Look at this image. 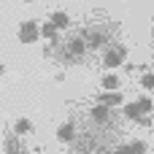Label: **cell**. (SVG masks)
<instances>
[{"label": "cell", "mask_w": 154, "mask_h": 154, "mask_svg": "<svg viewBox=\"0 0 154 154\" xmlns=\"http://www.w3.org/2000/svg\"><path fill=\"white\" fill-rule=\"evenodd\" d=\"M38 35H41V27H38V22H35V19L22 22V27H19V41H22V43H35V41H38Z\"/></svg>", "instance_id": "1"}, {"label": "cell", "mask_w": 154, "mask_h": 154, "mask_svg": "<svg viewBox=\"0 0 154 154\" xmlns=\"http://www.w3.org/2000/svg\"><path fill=\"white\" fill-rule=\"evenodd\" d=\"M125 54H127V49H125V46H111V49H106V54H103V65H106L108 70H114V68H119V65H122Z\"/></svg>", "instance_id": "2"}, {"label": "cell", "mask_w": 154, "mask_h": 154, "mask_svg": "<svg viewBox=\"0 0 154 154\" xmlns=\"http://www.w3.org/2000/svg\"><path fill=\"white\" fill-rule=\"evenodd\" d=\"M92 119H95L97 125H106V122L111 119V106H106V103H97V106L92 108Z\"/></svg>", "instance_id": "3"}, {"label": "cell", "mask_w": 154, "mask_h": 154, "mask_svg": "<svg viewBox=\"0 0 154 154\" xmlns=\"http://www.w3.org/2000/svg\"><path fill=\"white\" fill-rule=\"evenodd\" d=\"M73 138H76V127H73V122H65V125H60V127H57V141L70 143Z\"/></svg>", "instance_id": "4"}, {"label": "cell", "mask_w": 154, "mask_h": 154, "mask_svg": "<svg viewBox=\"0 0 154 154\" xmlns=\"http://www.w3.org/2000/svg\"><path fill=\"white\" fill-rule=\"evenodd\" d=\"M87 49H89V46H87V41L73 38V41H70V46H68V54H70V60H79V57H81Z\"/></svg>", "instance_id": "5"}, {"label": "cell", "mask_w": 154, "mask_h": 154, "mask_svg": "<svg viewBox=\"0 0 154 154\" xmlns=\"http://www.w3.org/2000/svg\"><path fill=\"white\" fill-rule=\"evenodd\" d=\"M116 154H146V143L143 141H133V143H125V146H119Z\"/></svg>", "instance_id": "6"}, {"label": "cell", "mask_w": 154, "mask_h": 154, "mask_svg": "<svg viewBox=\"0 0 154 154\" xmlns=\"http://www.w3.org/2000/svg\"><path fill=\"white\" fill-rule=\"evenodd\" d=\"M103 43H106V35L100 30H87V46L89 49H100Z\"/></svg>", "instance_id": "7"}, {"label": "cell", "mask_w": 154, "mask_h": 154, "mask_svg": "<svg viewBox=\"0 0 154 154\" xmlns=\"http://www.w3.org/2000/svg\"><path fill=\"white\" fill-rule=\"evenodd\" d=\"M49 22H51V24H54L57 30H68V24H70V16H68L65 11H54Z\"/></svg>", "instance_id": "8"}, {"label": "cell", "mask_w": 154, "mask_h": 154, "mask_svg": "<svg viewBox=\"0 0 154 154\" xmlns=\"http://www.w3.org/2000/svg\"><path fill=\"white\" fill-rule=\"evenodd\" d=\"M125 116H127V119H133V122H141V119H143V111H141L138 100H135V103H127V106H125Z\"/></svg>", "instance_id": "9"}, {"label": "cell", "mask_w": 154, "mask_h": 154, "mask_svg": "<svg viewBox=\"0 0 154 154\" xmlns=\"http://www.w3.org/2000/svg\"><path fill=\"white\" fill-rule=\"evenodd\" d=\"M103 103H106V106H122V103H125V95H122L119 89L106 92V95H103Z\"/></svg>", "instance_id": "10"}, {"label": "cell", "mask_w": 154, "mask_h": 154, "mask_svg": "<svg viewBox=\"0 0 154 154\" xmlns=\"http://www.w3.org/2000/svg\"><path fill=\"white\" fill-rule=\"evenodd\" d=\"M14 133H16V135H30V133H32V122H30V119H24V116H22V119H16Z\"/></svg>", "instance_id": "11"}, {"label": "cell", "mask_w": 154, "mask_h": 154, "mask_svg": "<svg viewBox=\"0 0 154 154\" xmlns=\"http://www.w3.org/2000/svg\"><path fill=\"white\" fill-rule=\"evenodd\" d=\"M103 89H106V92L119 89V76H116V73H106V76H103Z\"/></svg>", "instance_id": "12"}, {"label": "cell", "mask_w": 154, "mask_h": 154, "mask_svg": "<svg viewBox=\"0 0 154 154\" xmlns=\"http://www.w3.org/2000/svg\"><path fill=\"white\" fill-rule=\"evenodd\" d=\"M57 32H60V30H57V27H54L51 22H46V24H41V35H43V38H49V41H54V38H57Z\"/></svg>", "instance_id": "13"}, {"label": "cell", "mask_w": 154, "mask_h": 154, "mask_svg": "<svg viewBox=\"0 0 154 154\" xmlns=\"http://www.w3.org/2000/svg\"><path fill=\"white\" fill-rule=\"evenodd\" d=\"M16 138H19L16 133L5 138V149H8V154H19V141H16Z\"/></svg>", "instance_id": "14"}, {"label": "cell", "mask_w": 154, "mask_h": 154, "mask_svg": "<svg viewBox=\"0 0 154 154\" xmlns=\"http://www.w3.org/2000/svg\"><path fill=\"white\" fill-rule=\"evenodd\" d=\"M138 106H141V111H143V114H152V111H154V100H152V97H141V100H138Z\"/></svg>", "instance_id": "15"}, {"label": "cell", "mask_w": 154, "mask_h": 154, "mask_svg": "<svg viewBox=\"0 0 154 154\" xmlns=\"http://www.w3.org/2000/svg\"><path fill=\"white\" fill-rule=\"evenodd\" d=\"M141 87H143V89H154V73H143Z\"/></svg>", "instance_id": "16"}, {"label": "cell", "mask_w": 154, "mask_h": 154, "mask_svg": "<svg viewBox=\"0 0 154 154\" xmlns=\"http://www.w3.org/2000/svg\"><path fill=\"white\" fill-rule=\"evenodd\" d=\"M3 70H5V68H3V62H0V76H3Z\"/></svg>", "instance_id": "17"}, {"label": "cell", "mask_w": 154, "mask_h": 154, "mask_svg": "<svg viewBox=\"0 0 154 154\" xmlns=\"http://www.w3.org/2000/svg\"><path fill=\"white\" fill-rule=\"evenodd\" d=\"M22 3H32V0H22Z\"/></svg>", "instance_id": "18"}]
</instances>
